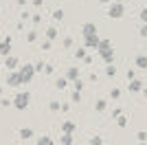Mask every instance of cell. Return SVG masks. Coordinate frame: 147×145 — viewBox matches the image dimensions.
Listing matches in <instances>:
<instances>
[{"mask_svg":"<svg viewBox=\"0 0 147 145\" xmlns=\"http://www.w3.org/2000/svg\"><path fill=\"white\" fill-rule=\"evenodd\" d=\"M97 53L105 64H112V60H114V46H112L110 40H101L99 46H97Z\"/></svg>","mask_w":147,"mask_h":145,"instance_id":"cell-1","label":"cell"},{"mask_svg":"<svg viewBox=\"0 0 147 145\" xmlns=\"http://www.w3.org/2000/svg\"><path fill=\"white\" fill-rule=\"evenodd\" d=\"M31 103V92L24 90V92H18V95L13 97V108L16 110H26Z\"/></svg>","mask_w":147,"mask_h":145,"instance_id":"cell-2","label":"cell"},{"mask_svg":"<svg viewBox=\"0 0 147 145\" xmlns=\"http://www.w3.org/2000/svg\"><path fill=\"white\" fill-rule=\"evenodd\" d=\"M18 72H20L22 86H26V84H31V79L35 77V66H33V64H24L22 68H18Z\"/></svg>","mask_w":147,"mask_h":145,"instance_id":"cell-3","label":"cell"},{"mask_svg":"<svg viewBox=\"0 0 147 145\" xmlns=\"http://www.w3.org/2000/svg\"><path fill=\"white\" fill-rule=\"evenodd\" d=\"M108 16H110L112 20H119L125 16V7H123V2H112L110 7H108Z\"/></svg>","mask_w":147,"mask_h":145,"instance_id":"cell-4","label":"cell"},{"mask_svg":"<svg viewBox=\"0 0 147 145\" xmlns=\"http://www.w3.org/2000/svg\"><path fill=\"white\" fill-rule=\"evenodd\" d=\"M7 86H9V88H20V86H22L18 70H9L7 72Z\"/></svg>","mask_w":147,"mask_h":145,"instance_id":"cell-5","label":"cell"},{"mask_svg":"<svg viewBox=\"0 0 147 145\" xmlns=\"http://www.w3.org/2000/svg\"><path fill=\"white\" fill-rule=\"evenodd\" d=\"M81 35H84V40H88V37H97L99 31H97V26H94L92 22H86L84 26H81Z\"/></svg>","mask_w":147,"mask_h":145,"instance_id":"cell-6","label":"cell"},{"mask_svg":"<svg viewBox=\"0 0 147 145\" xmlns=\"http://www.w3.org/2000/svg\"><path fill=\"white\" fill-rule=\"evenodd\" d=\"M18 66H20V60L16 55H7L5 57V68L7 70H18Z\"/></svg>","mask_w":147,"mask_h":145,"instance_id":"cell-7","label":"cell"},{"mask_svg":"<svg viewBox=\"0 0 147 145\" xmlns=\"http://www.w3.org/2000/svg\"><path fill=\"white\" fill-rule=\"evenodd\" d=\"M9 53H11V37L7 35L5 40L0 42V55H2V57H7Z\"/></svg>","mask_w":147,"mask_h":145,"instance_id":"cell-8","label":"cell"},{"mask_svg":"<svg viewBox=\"0 0 147 145\" xmlns=\"http://www.w3.org/2000/svg\"><path fill=\"white\" fill-rule=\"evenodd\" d=\"M61 132L64 134H75L77 132V123H75V121H64V123H61Z\"/></svg>","mask_w":147,"mask_h":145,"instance_id":"cell-9","label":"cell"},{"mask_svg":"<svg viewBox=\"0 0 147 145\" xmlns=\"http://www.w3.org/2000/svg\"><path fill=\"white\" fill-rule=\"evenodd\" d=\"M143 88H145V86H143L141 79H132V81H129V92H141Z\"/></svg>","mask_w":147,"mask_h":145,"instance_id":"cell-10","label":"cell"},{"mask_svg":"<svg viewBox=\"0 0 147 145\" xmlns=\"http://www.w3.org/2000/svg\"><path fill=\"white\" fill-rule=\"evenodd\" d=\"M64 77H66L68 81H75V79H79V68H68Z\"/></svg>","mask_w":147,"mask_h":145,"instance_id":"cell-11","label":"cell"},{"mask_svg":"<svg viewBox=\"0 0 147 145\" xmlns=\"http://www.w3.org/2000/svg\"><path fill=\"white\" fill-rule=\"evenodd\" d=\"M57 37H59V31H57L55 26H49V29H46V40L53 42V40H57Z\"/></svg>","mask_w":147,"mask_h":145,"instance_id":"cell-12","label":"cell"},{"mask_svg":"<svg viewBox=\"0 0 147 145\" xmlns=\"http://www.w3.org/2000/svg\"><path fill=\"white\" fill-rule=\"evenodd\" d=\"M136 68H141V70L147 68V55H136Z\"/></svg>","mask_w":147,"mask_h":145,"instance_id":"cell-13","label":"cell"},{"mask_svg":"<svg viewBox=\"0 0 147 145\" xmlns=\"http://www.w3.org/2000/svg\"><path fill=\"white\" fill-rule=\"evenodd\" d=\"M20 139H22V141L33 139V130H31V127H22V130H20Z\"/></svg>","mask_w":147,"mask_h":145,"instance_id":"cell-14","label":"cell"},{"mask_svg":"<svg viewBox=\"0 0 147 145\" xmlns=\"http://www.w3.org/2000/svg\"><path fill=\"white\" fill-rule=\"evenodd\" d=\"M35 145H55V141L51 139V136H40Z\"/></svg>","mask_w":147,"mask_h":145,"instance_id":"cell-15","label":"cell"},{"mask_svg":"<svg viewBox=\"0 0 147 145\" xmlns=\"http://www.w3.org/2000/svg\"><path fill=\"white\" fill-rule=\"evenodd\" d=\"M59 143H61V145H73V134H64V132H61Z\"/></svg>","mask_w":147,"mask_h":145,"instance_id":"cell-16","label":"cell"},{"mask_svg":"<svg viewBox=\"0 0 147 145\" xmlns=\"http://www.w3.org/2000/svg\"><path fill=\"white\" fill-rule=\"evenodd\" d=\"M105 108H108V103H105V99H99V101L94 103V110H97V112H103Z\"/></svg>","mask_w":147,"mask_h":145,"instance_id":"cell-17","label":"cell"},{"mask_svg":"<svg viewBox=\"0 0 147 145\" xmlns=\"http://www.w3.org/2000/svg\"><path fill=\"white\" fill-rule=\"evenodd\" d=\"M105 75H108V77H114V75H117V66H114V64H108V66H105Z\"/></svg>","mask_w":147,"mask_h":145,"instance_id":"cell-18","label":"cell"},{"mask_svg":"<svg viewBox=\"0 0 147 145\" xmlns=\"http://www.w3.org/2000/svg\"><path fill=\"white\" fill-rule=\"evenodd\" d=\"M53 20H55V22H61V20H64V11H61V9H55V11H53Z\"/></svg>","mask_w":147,"mask_h":145,"instance_id":"cell-19","label":"cell"},{"mask_svg":"<svg viewBox=\"0 0 147 145\" xmlns=\"http://www.w3.org/2000/svg\"><path fill=\"white\" fill-rule=\"evenodd\" d=\"M57 88H59V90H64V88H66V86H68V79L66 77H59V79H57Z\"/></svg>","mask_w":147,"mask_h":145,"instance_id":"cell-20","label":"cell"},{"mask_svg":"<svg viewBox=\"0 0 147 145\" xmlns=\"http://www.w3.org/2000/svg\"><path fill=\"white\" fill-rule=\"evenodd\" d=\"M35 40H37V33H35V31H29V33H26V42H31V44H33Z\"/></svg>","mask_w":147,"mask_h":145,"instance_id":"cell-21","label":"cell"},{"mask_svg":"<svg viewBox=\"0 0 147 145\" xmlns=\"http://www.w3.org/2000/svg\"><path fill=\"white\" fill-rule=\"evenodd\" d=\"M73 88H75V90H79V92H81V88H84V81H81V77H79V79H75V81H73Z\"/></svg>","mask_w":147,"mask_h":145,"instance_id":"cell-22","label":"cell"},{"mask_svg":"<svg viewBox=\"0 0 147 145\" xmlns=\"http://www.w3.org/2000/svg\"><path fill=\"white\" fill-rule=\"evenodd\" d=\"M49 108L53 110V112H57V110H61V103H59V101H51V103H49Z\"/></svg>","mask_w":147,"mask_h":145,"instance_id":"cell-23","label":"cell"},{"mask_svg":"<svg viewBox=\"0 0 147 145\" xmlns=\"http://www.w3.org/2000/svg\"><path fill=\"white\" fill-rule=\"evenodd\" d=\"M75 55H77V57H79V60H84V57H86V46H81V48H77V51H75Z\"/></svg>","mask_w":147,"mask_h":145,"instance_id":"cell-24","label":"cell"},{"mask_svg":"<svg viewBox=\"0 0 147 145\" xmlns=\"http://www.w3.org/2000/svg\"><path fill=\"white\" fill-rule=\"evenodd\" d=\"M33 66H35V72H44L46 64H44V62H37V64H33Z\"/></svg>","mask_w":147,"mask_h":145,"instance_id":"cell-25","label":"cell"},{"mask_svg":"<svg viewBox=\"0 0 147 145\" xmlns=\"http://www.w3.org/2000/svg\"><path fill=\"white\" fill-rule=\"evenodd\" d=\"M90 145H103V139H101V136H92V139H90Z\"/></svg>","mask_w":147,"mask_h":145,"instance_id":"cell-26","label":"cell"},{"mask_svg":"<svg viewBox=\"0 0 147 145\" xmlns=\"http://www.w3.org/2000/svg\"><path fill=\"white\" fill-rule=\"evenodd\" d=\"M138 18H141L143 24H147V7H145V9H141V16H138Z\"/></svg>","mask_w":147,"mask_h":145,"instance_id":"cell-27","label":"cell"},{"mask_svg":"<svg viewBox=\"0 0 147 145\" xmlns=\"http://www.w3.org/2000/svg\"><path fill=\"white\" fill-rule=\"evenodd\" d=\"M61 44H64V48H70V46H73V37H64V42H61Z\"/></svg>","mask_w":147,"mask_h":145,"instance_id":"cell-28","label":"cell"},{"mask_svg":"<svg viewBox=\"0 0 147 145\" xmlns=\"http://www.w3.org/2000/svg\"><path fill=\"white\" fill-rule=\"evenodd\" d=\"M73 101H75V103H79V101H81V92H79V90H75V92H73Z\"/></svg>","mask_w":147,"mask_h":145,"instance_id":"cell-29","label":"cell"},{"mask_svg":"<svg viewBox=\"0 0 147 145\" xmlns=\"http://www.w3.org/2000/svg\"><path fill=\"white\" fill-rule=\"evenodd\" d=\"M31 20H33V24H40V22H42V16L35 13V16H31Z\"/></svg>","mask_w":147,"mask_h":145,"instance_id":"cell-30","label":"cell"},{"mask_svg":"<svg viewBox=\"0 0 147 145\" xmlns=\"http://www.w3.org/2000/svg\"><path fill=\"white\" fill-rule=\"evenodd\" d=\"M119 119V127H125L127 125V119H125V117H117Z\"/></svg>","mask_w":147,"mask_h":145,"instance_id":"cell-31","label":"cell"},{"mask_svg":"<svg viewBox=\"0 0 147 145\" xmlns=\"http://www.w3.org/2000/svg\"><path fill=\"white\" fill-rule=\"evenodd\" d=\"M110 95H112V99H119V97H121V90H119V88H112Z\"/></svg>","mask_w":147,"mask_h":145,"instance_id":"cell-32","label":"cell"},{"mask_svg":"<svg viewBox=\"0 0 147 145\" xmlns=\"http://www.w3.org/2000/svg\"><path fill=\"white\" fill-rule=\"evenodd\" d=\"M138 141H141V143H147V132H138Z\"/></svg>","mask_w":147,"mask_h":145,"instance_id":"cell-33","label":"cell"},{"mask_svg":"<svg viewBox=\"0 0 147 145\" xmlns=\"http://www.w3.org/2000/svg\"><path fill=\"white\" fill-rule=\"evenodd\" d=\"M125 77H127V81H132V79H136V75H134V70H127V75H125Z\"/></svg>","mask_w":147,"mask_h":145,"instance_id":"cell-34","label":"cell"},{"mask_svg":"<svg viewBox=\"0 0 147 145\" xmlns=\"http://www.w3.org/2000/svg\"><path fill=\"white\" fill-rule=\"evenodd\" d=\"M141 37H147V24H143V26H141Z\"/></svg>","mask_w":147,"mask_h":145,"instance_id":"cell-35","label":"cell"},{"mask_svg":"<svg viewBox=\"0 0 147 145\" xmlns=\"http://www.w3.org/2000/svg\"><path fill=\"white\" fill-rule=\"evenodd\" d=\"M42 48H44V51H49V48H51V40H46V42H42Z\"/></svg>","mask_w":147,"mask_h":145,"instance_id":"cell-36","label":"cell"},{"mask_svg":"<svg viewBox=\"0 0 147 145\" xmlns=\"http://www.w3.org/2000/svg\"><path fill=\"white\" fill-rule=\"evenodd\" d=\"M112 117H121V108H114V110H112Z\"/></svg>","mask_w":147,"mask_h":145,"instance_id":"cell-37","label":"cell"},{"mask_svg":"<svg viewBox=\"0 0 147 145\" xmlns=\"http://www.w3.org/2000/svg\"><path fill=\"white\" fill-rule=\"evenodd\" d=\"M44 72H46V75H51V72H53V66H51V64H46V68H44Z\"/></svg>","mask_w":147,"mask_h":145,"instance_id":"cell-38","label":"cell"},{"mask_svg":"<svg viewBox=\"0 0 147 145\" xmlns=\"http://www.w3.org/2000/svg\"><path fill=\"white\" fill-rule=\"evenodd\" d=\"M42 2H44V0H33V5H35V7H42Z\"/></svg>","mask_w":147,"mask_h":145,"instance_id":"cell-39","label":"cell"},{"mask_svg":"<svg viewBox=\"0 0 147 145\" xmlns=\"http://www.w3.org/2000/svg\"><path fill=\"white\" fill-rule=\"evenodd\" d=\"M18 5H26V0H18Z\"/></svg>","mask_w":147,"mask_h":145,"instance_id":"cell-40","label":"cell"},{"mask_svg":"<svg viewBox=\"0 0 147 145\" xmlns=\"http://www.w3.org/2000/svg\"><path fill=\"white\" fill-rule=\"evenodd\" d=\"M143 95H145V99H147V88H143Z\"/></svg>","mask_w":147,"mask_h":145,"instance_id":"cell-41","label":"cell"},{"mask_svg":"<svg viewBox=\"0 0 147 145\" xmlns=\"http://www.w3.org/2000/svg\"><path fill=\"white\" fill-rule=\"evenodd\" d=\"M99 2H103V5H105V2H112V0H99Z\"/></svg>","mask_w":147,"mask_h":145,"instance_id":"cell-42","label":"cell"},{"mask_svg":"<svg viewBox=\"0 0 147 145\" xmlns=\"http://www.w3.org/2000/svg\"><path fill=\"white\" fill-rule=\"evenodd\" d=\"M114 2H123V0H114Z\"/></svg>","mask_w":147,"mask_h":145,"instance_id":"cell-43","label":"cell"},{"mask_svg":"<svg viewBox=\"0 0 147 145\" xmlns=\"http://www.w3.org/2000/svg\"><path fill=\"white\" fill-rule=\"evenodd\" d=\"M138 145H147V143H138Z\"/></svg>","mask_w":147,"mask_h":145,"instance_id":"cell-44","label":"cell"},{"mask_svg":"<svg viewBox=\"0 0 147 145\" xmlns=\"http://www.w3.org/2000/svg\"><path fill=\"white\" fill-rule=\"evenodd\" d=\"M13 145H20V143H13Z\"/></svg>","mask_w":147,"mask_h":145,"instance_id":"cell-45","label":"cell"}]
</instances>
